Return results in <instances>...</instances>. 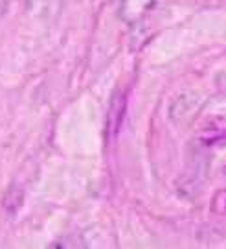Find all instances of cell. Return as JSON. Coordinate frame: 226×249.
Returning a JSON list of instances; mask_svg holds the SVG:
<instances>
[{
  "mask_svg": "<svg viewBox=\"0 0 226 249\" xmlns=\"http://www.w3.org/2000/svg\"><path fill=\"white\" fill-rule=\"evenodd\" d=\"M155 4H157V0H116L118 15L129 24L142 20L155 8Z\"/></svg>",
  "mask_w": 226,
  "mask_h": 249,
  "instance_id": "1",
  "label": "cell"
},
{
  "mask_svg": "<svg viewBox=\"0 0 226 249\" xmlns=\"http://www.w3.org/2000/svg\"><path fill=\"white\" fill-rule=\"evenodd\" d=\"M211 213L226 216V188L219 190L217 194L211 199Z\"/></svg>",
  "mask_w": 226,
  "mask_h": 249,
  "instance_id": "2",
  "label": "cell"
},
{
  "mask_svg": "<svg viewBox=\"0 0 226 249\" xmlns=\"http://www.w3.org/2000/svg\"><path fill=\"white\" fill-rule=\"evenodd\" d=\"M6 9H8V0H0V17L6 13Z\"/></svg>",
  "mask_w": 226,
  "mask_h": 249,
  "instance_id": "3",
  "label": "cell"
}]
</instances>
